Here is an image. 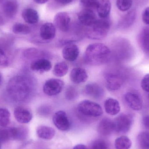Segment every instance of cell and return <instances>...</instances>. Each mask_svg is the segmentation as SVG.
I'll use <instances>...</instances> for the list:
<instances>
[{"instance_id":"obj_1","label":"cell","mask_w":149,"mask_h":149,"mask_svg":"<svg viewBox=\"0 0 149 149\" xmlns=\"http://www.w3.org/2000/svg\"><path fill=\"white\" fill-rule=\"evenodd\" d=\"M112 56L111 50L101 43L89 45L84 54V60L88 64L99 65L108 62Z\"/></svg>"},{"instance_id":"obj_2","label":"cell","mask_w":149,"mask_h":149,"mask_svg":"<svg viewBox=\"0 0 149 149\" xmlns=\"http://www.w3.org/2000/svg\"><path fill=\"white\" fill-rule=\"evenodd\" d=\"M87 31L88 36L91 39L100 40L107 35L110 28L109 21L106 18H102L89 26Z\"/></svg>"},{"instance_id":"obj_3","label":"cell","mask_w":149,"mask_h":149,"mask_svg":"<svg viewBox=\"0 0 149 149\" xmlns=\"http://www.w3.org/2000/svg\"><path fill=\"white\" fill-rule=\"evenodd\" d=\"M28 134V130L24 127H1L0 128V142L24 140Z\"/></svg>"},{"instance_id":"obj_4","label":"cell","mask_w":149,"mask_h":149,"mask_svg":"<svg viewBox=\"0 0 149 149\" xmlns=\"http://www.w3.org/2000/svg\"><path fill=\"white\" fill-rule=\"evenodd\" d=\"M79 112L86 116L96 117L103 114L101 107L98 103L88 100L81 102L78 106Z\"/></svg>"},{"instance_id":"obj_5","label":"cell","mask_w":149,"mask_h":149,"mask_svg":"<svg viewBox=\"0 0 149 149\" xmlns=\"http://www.w3.org/2000/svg\"><path fill=\"white\" fill-rule=\"evenodd\" d=\"M64 83L60 79H51L45 81L43 88L44 93L49 96L57 95L63 89Z\"/></svg>"},{"instance_id":"obj_6","label":"cell","mask_w":149,"mask_h":149,"mask_svg":"<svg viewBox=\"0 0 149 149\" xmlns=\"http://www.w3.org/2000/svg\"><path fill=\"white\" fill-rule=\"evenodd\" d=\"M105 79L106 87L109 91L120 89L124 82L122 74L116 72H108L105 75Z\"/></svg>"},{"instance_id":"obj_7","label":"cell","mask_w":149,"mask_h":149,"mask_svg":"<svg viewBox=\"0 0 149 149\" xmlns=\"http://www.w3.org/2000/svg\"><path fill=\"white\" fill-rule=\"evenodd\" d=\"M133 121V117L130 115H120L114 121L115 131L119 133H127L131 128Z\"/></svg>"},{"instance_id":"obj_8","label":"cell","mask_w":149,"mask_h":149,"mask_svg":"<svg viewBox=\"0 0 149 149\" xmlns=\"http://www.w3.org/2000/svg\"><path fill=\"white\" fill-rule=\"evenodd\" d=\"M52 121L56 127L59 130L67 131L70 129V121L64 111L60 110L56 112L53 116Z\"/></svg>"},{"instance_id":"obj_9","label":"cell","mask_w":149,"mask_h":149,"mask_svg":"<svg viewBox=\"0 0 149 149\" xmlns=\"http://www.w3.org/2000/svg\"><path fill=\"white\" fill-rule=\"evenodd\" d=\"M125 100L128 106L133 110L139 111L142 109V99L138 93L128 92L125 95Z\"/></svg>"},{"instance_id":"obj_10","label":"cell","mask_w":149,"mask_h":149,"mask_svg":"<svg viewBox=\"0 0 149 149\" xmlns=\"http://www.w3.org/2000/svg\"><path fill=\"white\" fill-rule=\"evenodd\" d=\"M70 22V17L66 12L58 13L54 17L55 25L63 32H67L69 30Z\"/></svg>"},{"instance_id":"obj_11","label":"cell","mask_w":149,"mask_h":149,"mask_svg":"<svg viewBox=\"0 0 149 149\" xmlns=\"http://www.w3.org/2000/svg\"><path fill=\"white\" fill-rule=\"evenodd\" d=\"M78 18L81 24L87 27L91 26L97 20L93 10L87 8L80 11L78 15Z\"/></svg>"},{"instance_id":"obj_12","label":"cell","mask_w":149,"mask_h":149,"mask_svg":"<svg viewBox=\"0 0 149 149\" xmlns=\"http://www.w3.org/2000/svg\"><path fill=\"white\" fill-rule=\"evenodd\" d=\"M63 56L65 60L74 62L78 58L79 54V47L73 43H69L63 50Z\"/></svg>"},{"instance_id":"obj_13","label":"cell","mask_w":149,"mask_h":149,"mask_svg":"<svg viewBox=\"0 0 149 149\" xmlns=\"http://www.w3.org/2000/svg\"><path fill=\"white\" fill-rule=\"evenodd\" d=\"M52 68L51 63L46 58H39L34 60L30 65L31 70L41 73L49 71Z\"/></svg>"},{"instance_id":"obj_14","label":"cell","mask_w":149,"mask_h":149,"mask_svg":"<svg viewBox=\"0 0 149 149\" xmlns=\"http://www.w3.org/2000/svg\"><path fill=\"white\" fill-rule=\"evenodd\" d=\"M86 95L95 99H101L104 95V90L101 86L97 83H91L87 84L84 89Z\"/></svg>"},{"instance_id":"obj_15","label":"cell","mask_w":149,"mask_h":149,"mask_svg":"<svg viewBox=\"0 0 149 149\" xmlns=\"http://www.w3.org/2000/svg\"><path fill=\"white\" fill-rule=\"evenodd\" d=\"M14 114L16 120L20 123H28L32 120V114L30 111L22 107L16 108Z\"/></svg>"},{"instance_id":"obj_16","label":"cell","mask_w":149,"mask_h":149,"mask_svg":"<svg viewBox=\"0 0 149 149\" xmlns=\"http://www.w3.org/2000/svg\"><path fill=\"white\" fill-rule=\"evenodd\" d=\"M97 130L98 133L101 135H110L115 130L114 122L109 118H104L99 123Z\"/></svg>"},{"instance_id":"obj_17","label":"cell","mask_w":149,"mask_h":149,"mask_svg":"<svg viewBox=\"0 0 149 149\" xmlns=\"http://www.w3.org/2000/svg\"><path fill=\"white\" fill-rule=\"evenodd\" d=\"M88 74L86 71L81 67L72 69L70 74L71 80L74 84H79L85 82L87 79Z\"/></svg>"},{"instance_id":"obj_18","label":"cell","mask_w":149,"mask_h":149,"mask_svg":"<svg viewBox=\"0 0 149 149\" xmlns=\"http://www.w3.org/2000/svg\"><path fill=\"white\" fill-rule=\"evenodd\" d=\"M40 35L43 40H52L56 36V27L52 23H46L41 27Z\"/></svg>"},{"instance_id":"obj_19","label":"cell","mask_w":149,"mask_h":149,"mask_svg":"<svg viewBox=\"0 0 149 149\" xmlns=\"http://www.w3.org/2000/svg\"><path fill=\"white\" fill-rule=\"evenodd\" d=\"M104 108L107 113L110 115H116L120 110L119 102L113 98H109L105 101Z\"/></svg>"},{"instance_id":"obj_20","label":"cell","mask_w":149,"mask_h":149,"mask_svg":"<svg viewBox=\"0 0 149 149\" xmlns=\"http://www.w3.org/2000/svg\"><path fill=\"white\" fill-rule=\"evenodd\" d=\"M36 134L39 138L44 140H50L55 136L56 131L51 127L42 125L38 127Z\"/></svg>"},{"instance_id":"obj_21","label":"cell","mask_w":149,"mask_h":149,"mask_svg":"<svg viewBox=\"0 0 149 149\" xmlns=\"http://www.w3.org/2000/svg\"><path fill=\"white\" fill-rule=\"evenodd\" d=\"M96 9L101 18H107L111 10V2L109 0H99Z\"/></svg>"},{"instance_id":"obj_22","label":"cell","mask_w":149,"mask_h":149,"mask_svg":"<svg viewBox=\"0 0 149 149\" xmlns=\"http://www.w3.org/2000/svg\"><path fill=\"white\" fill-rule=\"evenodd\" d=\"M22 16L27 23L35 24L39 20V15L36 10L31 8L25 9L23 11Z\"/></svg>"},{"instance_id":"obj_23","label":"cell","mask_w":149,"mask_h":149,"mask_svg":"<svg viewBox=\"0 0 149 149\" xmlns=\"http://www.w3.org/2000/svg\"><path fill=\"white\" fill-rule=\"evenodd\" d=\"M136 18V12L134 10L129 11L120 21L119 26L122 29H127L133 24Z\"/></svg>"},{"instance_id":"obj_24","label":"cell","mask_w":149,"mask_h":149,"mask_svg":"<svg viewBox=\"0 0 149 149\" xmlns=\"http://www.w3.org/2000/svg\"><path fill=\"white\" fill-rule=\"evenodd\" d=\"M18 6L15 1H9L3 5V11L6 16L10 18L14 17L17 11Z\"/></svg>"},{"instance_id":"obj_25","label":"cell","mask_w":149,"mask_h":149,"mask_svg":"<svg viewBox=\"0 0 149 149\" xmlns=\"http://www.w3.org/2000/svg\"><path fill=\"white\" fill-rule=\"evenodd\" d=\"M69 71V66L65 62H61L55 65L53 70V73L58 77H63L66 75Z\"/></svg>"},{"instance_id":"obj_26","label":"cell","mask_w":149,"mask_h":149,"mask_svg":"<svg viewBox=\"0 0 149 149\" xmlns=\"http://www.w3.org/2000/svg\"><path fill=\"white\" fill-rule=\"evenodd\" d=\"M132 146L130 139L126 136L118 137L115 141L116 149H130Z\"/></svg>"},{"instance_id":"obj_27","label":"cell","mask_w":149,"mask_h":149,"mask_svg":"<svg viewBox=\"0 0 149 149\" xmlns=\"http://www.w3.org/2000/svg\"><path fill=\"white\" fill-rule=\"evenodd\" d=\"M10 114L7 109L0 108V127H6L9 124Z\"/></svg>"},{"instance_id":"obj_28","label":"cell","mask_w":149,"mask_h":149,"mask_svg":"<svg viewBox=\"0 0 149 149\" xmlns=\"http://www.w3.org/2000/svg\"><path fill=\"white\" fill-rule=\"evenodd\" d=\"M138 144L142 149H149V132L140 133L137 137Z\"/></svg>"},{"instance_id":"obj_29","label":"cell","mask_w":149,"mask_h":149,"mask_svg":"<svg viewBox=\"0 0 149 149\" xmlns=\"http://www.w3.org/2000/svg\"><path fill=\"white\" fill-rule=\"evenodd\" d=\"M25 56L28 58H45L48 54L43 51L36 49H30L27 50L25 53Z\"/></svg>"},{"instance_id":"obj_30","label":"cell","mask_w":149,"mask_h":149,"mask_svg":"<svg viewBox=\"0 0 149 149\" xmlns=\"http://www.w3.org/2000/svg\"><path fill=\"white\" fill-rule=\"evenodd\" d=\"M12 31L15 34L19 35H27L31 32L29 26L22 23H16L14 24Z\"/></svg>"},{"instance_id":"obj_31","label":"cell","mask_w":149,"mask_h":149,"mask_svg":"<svg viewBox=\"0 0 149 149\" xmlns=\"http://www.w3.org/2000/svg\"><path fill=\"white\" fill-rule=\"evenodd\" d=\"M116 4L120 11H127L132 7L133 0H117Z\"/></svg>"},{"instance_id":"obj_32","label":"cell","mask_w":149,"mask_h":149,"mask_svg":"<svg viewBox=\"0 0 149 149\" xmlns=\"http://www.w3.org/2000/svg\"><path fill=\"white\" fill-rule=\"evenodd\" d=\"M141 43L144 50L149 53V30L145 31L141 37Z\"/></svg>"},{"instance_id":"obj_33","label":"cell","mask_w":149,"mask_h":149,"mask_svg":"<svg viewBox=\"0 0 149 149\" xmlns=\"http://www.w3.org/2000/svg\"><path fill=\"white\" fill-rule=\"evenodd\" d=\"M108 144L106 141L99 139L93 142L90 149H108Z\"/></svg>"},{"instance_id":"obj_34","label":"cell","mask_w":149,"mask_h":149,"mask_svg":"<svg viewBox=\"0 0 149 149\" xmlns=\"http://www.w3.org/2000/svg\"><path fill=\"white\" fill-rule=\"evenodd\" d=\"M78 95L77 89L73 86H69L65 91V98L68 100L72 101L75 100Z\"/></svg>"},{"instance_id":"obj_35","label":"cell","mask_w":149,"mask_h":149,"mask_svg":"<svg viewBox=\"0 0 149 149\" xmlns=\"http://www.w3.org/2000/svg\"><path fill=\"white\" fill-rule=\"evenodd\" d=\"M99 0H80L81 3L85 8L93 10L96 8Z\"/></svg>"},{"instance_id":"obj_36","label":"cell","mask_w":149,"mask_h":149,"mask_svg":"<svg viewBox=\"0 0 149 149\" xmlns=\"http://www.w3.org/2000/svg\"><path fill=\"white\" fill-rule=\"evenodd\" d=\"M141 86L144 91L149 93V74H146L143 78Z\"/></svg>"},{"instance_id":"obj_37","label":"cell","mask_w":149,"mask_h":149,"mask_svg":"<svg viewBox=\"0 0 149 149\" xmlns=\"http://www.w3.org/2000/svg\"><path fill=\"white\" fill-rule=\"evenodd\" d=\"M8 64V58L2 49L0 48V65L6 66Z\"/></svg>"},{"instance_id":"obj_38","label":"cell","mask_w":149,"mask_h":149,"mask_svg":"<svg viewBox=\"0 0 149 149\" xmlns=\"http://www.w3.org/2000/svg\"><path fill=\"white\" fill-rule=\"evenodd\" d=\"M142 20L145 24L149 25V7H147L143 10L142 15Z\"/></svg>"},{"instance_id":"obj_39","label":"cell","mask_w":149,"mask_h":149,"mask_svg":"<svg viewBox=\"0 0 149 149\" xmlns=\"http://www.w3.org/2000/svg\"><path fill=\"white\" fill-rule=\"evenodd\" d=\"M143 124L145 128L149 130V115L145 116L143 117Z\"/></svg>"},{"instance_id":"obj_40","label":"cell","mask_w":149,"mask_h":149,"mask_svg":"<svg viewBox=\"0 0 149 149\" xmlns=\"http://www.w3.org/2000/svg\"><path fill=\"white\" fill-rule=\"evenodd\" d=\"M58 3L61 4H68L72 2L73 0H56Z\"/></svg>"},{"instance_id":"obj_41","label":"cell","mask_w":149,"mask_h":149,"mask_svg":"<svg viewBox=\"0 0 149 149\" xmlns=\"http://www.w3.org/2000/svg\"><path fill=\"white\" fill-rule=\"evenodd\" d=\"M73 149H88L86 146L83 144H78L75 145Z\"/></svg>"},{"instance_id":"obj_42","label":"cell","mask_w":149,"mask_h":149,"mask_svg":"<svg viewBox=\"0 0 149 149\" xmlns=\"http://www.w3.org/2000/svg\"><path fill=\"white\" fill-rule=\"evenodd\" d=\"M34 1L38 4H43L47 2L49 0H34Z\"/></svg>"},{"instance_id":"obj_43","label":"cell","mask_w":149,"mask_h":149,"mask_svg":"<svg viewBox=\"0 0 149 149\" xmlns=\"http://www.w3.org/2000/svg\"><path fill=\"white\" fill-rule=\"evenodd\" d=\"M2 80V76L1 73L0 72V85L1 83Z\"/></svg>"},{"instance_id":"obj_44","label":"cell","mask_w":149,"mask_h":149,"mask_svg":"<svg viewBox=\"0 0 149 149\" xmlns=\"http://www.w3.org/2000/svg\"><path fill=\"white\" fill-rule=\"evenodd\" d=\"M148 107L149 108V93L148 95Z\"/></svg>"},{"instance_id":"obj_45","label":"cell","mask_w":149,"mask_h":149,"mask_svg":"<svg viewBox=\"0 0 149 149\" xmlns=\"http://www.w3.org/2000/svg\"><path fill=\"white\" fill-rule=\"evenodd\" d=\"M0 149H1V142H0Z\"/></svg>"},{"instance_id":"obj_46","label":"cell","mask_w":149,"mask_h":149,"mask_svg":"<svg viewBox=\"0 0 149 149\" xmlns=\"http://www.w3.org/2000/svg\"><path fill=\"white\" fill-rule=\"evenodd\" d=\"M3 0H0V2H1Z\"/></svg>"}]
</instances>
